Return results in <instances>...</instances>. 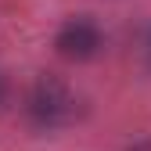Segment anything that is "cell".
I'll use <instances>...</instances> for the list:
<instances>
[{
  "mask_svg": "<svg viewBox=\"0 0 151 151\" xmlns=\"http://www.w3.org/2000/svg\"><path fill=\"white\" fill-rule=\"evenodd\" d=\"M25 115H29V122L36 129H43V133L61 129L76 115V97H72V90L58 76H40V79L29 86V93H25Z\"/></svg>",
  "mask_w": 151,
  "mask_h": 151,
  "instance_id": "obj_1",
  "label": "cell"
},
{
  "mask_svg": "<svg viewBox=\"0 0 151 151\" xmlns=\"http://www.w3.org/2000/svg\"><path fill=\"white\" fill-rule=\"evenodd\" d=\"M54 47H58V54L68 58V61H90V58L101 54L104 32H101V25L93 22L90 14H72V18H65V22L58 25Z\"/></svg>",
  "mask_w": 151,
  "mask_h": 151,
  "instance_id": "obj_2",
  "label": "cell"
},
{
  "mask_svg": "<svg viewBox=\"0 0 151 151\" xmlns=\"http://www.w3.org/2000/svg\"><path fill=\"white\" fill-rule=\"evenodd\" d=\"M140 47H144V65L151 68V25L144 29V43H140Z\"/></svg>",
  "mask_w": 151,
  "mask_h": 151,
  "instance_id": "obj_3",
  "label": "cell"
},
{
  "mask_svg": "<svg viewBox=\"0 0 151 151\" xmlns=\"http://www.w3.org/2000/svg\"><path fill=\"white\" fill-rule=\"evenodd\" d=\"M126 151H151V137H140V140H133Z\"/></svg>",
  "mask_w": 151,
  "mask_h": 151,
  "instance_id": "obj_4",
  "label": "cell"
},
{
  "mask_svg": "<svg viewBox=\"0 0 151 151\" xmlns=\"http://www.w3.org/2000/svg\"><path fill=\"white\" fill-rule=\"evenodd\" d=\"M0 101H4V76H0Z\"/></svg>",
  "mask_w": 151,
  "mask_h": 151,
  "instance_id": "obj_5",
  "label": "cell"
}]
</instances>
